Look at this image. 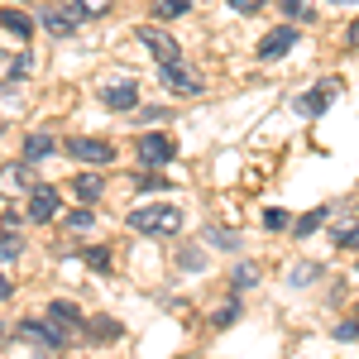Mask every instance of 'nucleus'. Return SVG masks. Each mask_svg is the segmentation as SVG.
Here are the masks:
<instances>
[{
    "mask_svg": "<svg viewBox=\"0 0 359 359\" xmlns=\"http://www.w3.org/2000/svg\"><path fill=\"white\" fill-rule=\"evenodd\" d=\"M82 331H86V340H96V345H111V340H120V335H125V326H120L115 316H91Z\"/></svg>",
    "mask_w": 359,
    "mask_h": 359,
    "instance_id": "nucleus-11",
    "label": "nucleus"
},
{
    "mask_svg": "<svg viewBox=\"0 0 359 359\" xmlns=\"http://www.w3.org/2000/svg\"><path fill=\"white\" fill-rule=\"evenodd\" d=\"M206 245H221V249H235V235H230V230H216V225H211V230H206Z\"/></svg>",
    "mask_w": 359,
    "mask_h": 359,
    "instance_id": "nucleus-26",
    "label": "nucleus"
},
{
    "mask_svg": "<svg viewBox=\"0 0 359 359\" xmlns=\"http://www.w3.org/2000/svg\"><path fill=\"white\" fill-rule=\"evenodd\" d=\"M101 187H106V182H101V172H77V177H72V192L82 196V201H96Z\"/></svg>",
    "mask_w": 359,
    "mask_h": 359,
    "instance_id": "nucleus-15",
    "label": "nucleus"
},
{
    "mask_svg": "<svg viewBox=\"0 0 359 359\" xmlns=\"http://www.w3.org/2000/svg\"><path fill=\"white\" fill-rule=\"evenodd\" d=\"M335 245L359 249V225H340V230H335Z\"/></svg>",
    "mask_w": 359,
    "mask_h": 359,
    "instance_id": "nucleus-24",
    "label": "nucleus"
},
{
    "mask_svg": "<svg viewBox=\"0 0 359 359\" xmlns=\"http://www.w3.org/2000/svg\"><path fill=\"white\" fill-rule=\"evenodd\" d=\"M0 25L10 29V34H20V39H29V34H34V20H29L25 10H15V5H10V10H0Z\"/></svg>",
    "mask_w": 359,
    "mask_h": 359,
    "instance_id": "nucleus-14",
    "label": "nucleus"
},
{
    "mask_svg": "<svg viewBox=\"0 0 359 359\" xmlns=\"http://www.w3.org/2000/svg\"><path fill=\"white\" fill-rule=\"evenodd\" d=\"M254 278H259V264H240V269H235V287H249Z\"/></svg>",
    "mask_w": 359,
    "mask_h": 359,
    "instance_id": "nucleus-28",
    "label": "nucleus"
},
{
    "mask_svg": "<svg viewBox=\"0 0 359 359\" xmlns=\"http://www.w3.org/2000/svg\"><path fill=\"white\" fill-rule=\"evenodd\" d=\"M283 15H306V0H283Z\"/></svg>",
    "mask_w": 359,
    "mask_h": 359,
    "instance_id": "nucleus-34",
    "label": "nucleus"
},
{
    "mask_svg": "<svg viewBox=\"0 0 359 359\" xmlns=\"http://www.w3.org/2000/svg\"><path fill=\"white\" fill-rule=\"evenodd\" d=\"M335 91H340V82H316L306 96H297V115H321L335 101Z\"/></svg>",
    "mask_w": 359,
    "mask_h": 359,
    "instance_id": "nucleus-7",
    "label": "nucleus"
},
{
    "mask_svg": "<svg viewBox=\"0 0 359 359\" xmlns=\"http://www.w3.org/2000/svg\"><path fill=\"white\" fill-rule=\"evenodd\" d=\"M235 311H240L235 302H230V306H221V311H216V326H230V321H235Z\"/></svg>",
    "mask_w": 359,
    "mask_h": 359,
    "instance_id": "nucleus-33",
    "label": "nucleus"
},
{
    "mask_svg": "<svg viewBox=\"0 0 359 359\" xmlns=\"http://www.w3.org/2000/svg\"><path fill=\"white\" fill-rule=\"evenodd\" d=\"M43 29H48L53 39H67V34H72V15H67V10H48V15H43Z\"/></svg>",
    "mask_w": 359,
    "mask_h": 359,
    "instance_id": "nucleus-17",
    "label": "nucleus"
},
{
    "mask_svg": "<svg viewBox=\"0 0 359 359\" xmlns=\"http://www.w3.org/2000/svg\"><path fill=\"white\" fill-rule=\"evenodd\" d=\"M10 292H15V283H10V278L0 273V302H5V297H10Z\"/></svg>",
    "mask_w": 359,
    "mask_h": 359,
    "instance_id": "nucleus-36",
    "label": "nucleus"
},
{
    "mask_svg": "<svg viewBox=\"0 0 359 359\" xmlns=\"http://www.w3.org/2000/svg\"><path fill=\"white\" fill-rule=\"evenodd\" d=\"M172 154H177V144H172L168 135H139V163H144V168L172 163Z\"/></svg>",
    "mask_w": 359,
    "mask_h": 359,
    "instance_id": "nucleus-5",
    "label": "nucleus"
},
{
    "mask_svg": "<svg viewBox=\"0 0 359 359\" xmlns=\"http://www.w3.org/2000/svg\"><path fill=\"white\" fill-rule=\"evenodd\" d=\"M163 86L172 91V96H201V82H196L182 62H177V67H163Z\"/></svg>",
    "mask_w": 359,
    "mask_h": 359,
    "instance_id": "nucleus-10",
    "label": "nucleus"
},
{
    "mask_svg": "<svg viewBox=\"0 0 359 359\" xmlns=\"http://www.w3.org/2000/svg\"><path fill=\"white\" fill-rule=\"evenodd\" d=\"M264 225H269V230H283V225H287V211H269Z\"/></svg>",
    "mask_w": 359,
    "mask_h": 359,
    "instance_id": "nucleus-32",
    "label": "nucleus"
},
{
    "mask_svg": "<svg viewBox=\"0 0 359 359\" xmlns=\"http://www.w3.org/2000/svg\"><path fill=\"white\" fill-rule=\"evenodd\" d=\"M82 259H86V269H96V273H111V249L91 245V249H82Z\"/></svg>",
    "mask_w": 359,
    "mask_h": 359,
    "instance_id": "nucleus-19",
    "label": "nucleus"
},
{
    "mask_svg": "<svg viewBox=\"0 0 359 359\" xmlns=\"http://www.w3.org/2000/svg\"><path fill=\"white\" fill-rule=\"evenodd\" d=\"M91 221H96V216H91V211H72V216H67V230H91Z\"/></svg>",
    "mask_w": 359,
    "mask_h": 359,
    "instance_id": "nucleus-27",
    "label": "nucleus"
},
{
    "mask_svg": "<svg viewBox=\"0 0 359 359\" xmlns=\"http://www.w3.org/2000/svg\"><path fill=\"white\" fill-rule=\"evenodd\" d=\"M225 5H230V10H240V15H259L269 0H225Z\"/></svg>",
    "mask_w": 359,
    "mask_h": 359,
    "instance_id": "nucleus-29",
    "label": "nucleus"
},
{
    "mask_svg": "<svg viewBox=\"0 0 359 359\" xmlns=\"http://www.w3.org/2000/svg\"><path fill=\"white\" fill-rule=\"evenodd\" d=\"M20 249H25L20 230H0V259H20Z\"/></svg>",
    "mask_w": 359,
    "mask_h": 359,
    "instance_id": "nucleus-22",
    "label": "nucleus"
},
{
    "mask_svg": "<svg viewBox=\"0 0 359 359\" xmlns=\"http://www.w3.org/2000/svg\"><path fill=\"white\" fill-rule=\"evenodd\" d=\"M135 39L144 43V53H154V62H158V67H177V62H182V48H177V43L168 39L163 29L139 25V29H135Z\"/></svg>",
    "mask_w": 359,
    "mask_h": 359,
    "instance_id": "nucleus-2",
    "label": "nucleus"
},
{
    "mask_svg": "<svg viewBox=\"0 0 359 359\" xmlns=\"http://www.w3.org/2000/svg\"><path fill=\"white\" fill-rule=\"evenodd\" d=\"M130 230H139V235H177L182 230V206H139V211H130Z\"/></svg>",
    "mask_w": 359,
    "mask_h": 359,
    "instance_id": "nucleus-1",
    "label": "nucleus"
},
{
    "mask_svg": "<svg viewBox=\"0 0 359 359\" xmlns=\"http://www.w3.org/2000/svg\"><path fill=\"white\" fill-rule=\"evenodd\" d=\"M192 10V0H154V15L158 20H182Z\"/></svg>",
    "mask_w": 359,
    "mask_h": 359,
    "instance_id": "nucleus-18",
    "label": "nucleus"
},
{
    "mask_svg": "<svg viewBox=\"0 0 359 359\" xmlns=\"http://www.w3.org/2000/svg\"><path fill=\"white\" fill-rule=\"evenodd\" d=\"M331 211H335V206H316V211H306L302 221H297V235H311L321 221H331Z\"/></svg>",
    "mask_w": 359,
    "mask_h": 359,
    "instance_id": "nucleus-20",
    "label": "nucleus"
},
{
    "mask_svg": "<svg viewBox=\"0 0 359 359\" xmlns=\"http://www.w3.org/2000/svg\"><path fill=\"white\" fill-rule=\"evenodd\" d=\"M101 106H106V111H135V106H139V91L130 82L106 86V91H101Z\"/></svg>",
    "mask_w": 359,
    "mask_h": 359,
    "instance_id": "nucleus-12",
    "label": "nucleus"
},
{
    "mask_svg": "<svg viewBox=\"0 0 359 359\" xmlns=\"http://www.w3.org/2000/svg\"><path fill=\"white\" fill-rule=\"evenodd\" d=\"M67 154L77 158V163H91V168H111L115 163V144H106V139H67Z\"/></svg>",
    "mask_w": 359,
    "mask_h": 359,
    "instance_id": "nucleus-3",
    "label": "nucleus"
},
{
    "mask_svg": "<svg viewBox=\"0 0 359 359\" xmlns=\"http://www.w3.org/2000/svg\"><path fill=\"white\" fill-rule=\"evenodd\" d=\"M29 67H34V57H29V53H20L15 62H10V77H29Z\"/></svg>",
    "mask_w": 359,
    "mask_h": 359,
    "instance_id": "nucleus-30",
    "label": "nucleus"
},
{
    "mask_svg": "<svg viewBox=\"0 0 359 359\" xmlns=\"http://www.w3.org/2000/svg\"><path fill=\"white\" fill-rule=\"evenodd\" d=\"M48 321H53L62 335H77V331L86 326V321H82V306H77V302H62V297L48 306Z\"/></svg>",
    "mask_w": 359,
    "mask_h": 359,
    "instance_id": "nucleus-9",
    "label": "nucleus"
},
{
    "mask_svg": "<svg viewBox=\"0 0 359 359\" xmlns=\"http://www.w3.org/2000/svg\"><path fill=\"white\" fill-rule=\"evenodd\" d=\"M0 192H10V196H29V168L25 163H5L0 168Z\"/></svg>",
    "mask_w": 359,
    "mask_h": 359,
    "instance_id": "nucleus-13",
    "label": "nucleus"
},
{
    "mask_svg": "<svg viewBox=\"0 0 359 359\" xmlns=\"http://www.w3.org/2000/svg\"><path fill=\"white\" fill-rule=\"evenodd\" d=\"M331 5H359V0H331Z\"/></svg>",
    "mask_w": 359,
    "mask_h": 359,
    "instance_id": "nucleus-37",
    "label": "nucleus"
},
{
    "mask_svg": "<svg viewBox=\"0 0 359 359\" xmlns=\"http://www.w3.org/2000/svg\"><path fill=\"white\" fill-rule=\"evenodd\" d=\"M53 216H57V192L53 187H29V221L43 225V221H53Z\"/></svg>",
    "mask_w": 359,
    "mask_h": 359,
    "instance_id": "nucleus-8",
    "label": "nucleus"
},
{
    "mask_svg": "<svg viewBox=\"0 0 359 359\" xmlns=\"http://www.w3.org/2000/svg\"><path fill=\"white\" fill-rule=\"evenodd\" d=\"M135 187L139 192H163V187H172L163 172H135Z\"/></svg>",
    "mask_w": 359,
    "mask_h": 359,
    "instance_id": "nucleus-21",
    "label": "nucleus"
},
{
    "mask_svg": "<svg viewBox=\"0 0 359 359\" xmlns=\"http://www.w3.org/2000/svg\"><path fill=\"white\" fill-rule=\"evenodd\" d=\"M15 335H20V340H29V345H39L43 355H57V345L67 340V335L57 331L53 321H29V316L20 321V331H15Z\"/></svg>",
    "mask_w": 359,
    "mask_h": 359,
    "instance_id": "nucleus-4",
    "label": "nucleus"
},
{
    "mask_svg": "<svg viewBox=\"0 0 359 359\" xmlns=\"http://www.w3.org/2000/svg\"><path fill=\"white\" fill-rule=\"evenodd\" d=\"M292 48H297V29H273V34H269V39H259V62H278V57L283 53H292Z\"/></svg>",
    "mask_w": 359,
    "mask_h": 359,
    "instance_id": "nucleus-6",
    "label": "nucleus"
},
{
    "mask_svg": "<svg viewBox=\"0 0 359 359\" xmlns=\"http://www.w3.org/2000/svg\"><path fill=\"white\" fill-rule=\"evenodd\" d=\"M77 5V15H106L111 10V0H72Z\"/></svg>",
    "mask_w": 359,
    "mask_h": 359,
    "instance_id": "nucleus-25",
    "label": "nucleus"
},
{
    "mask_svg": "<svg viewBox=\"0 0 359 359\" xmlns=\"http://www.w3.org/2000/svg\"><path fill=\"white\" fill-rule=\"evenodd\" d=\"M201 264H206V254H201V249H177V269H201Z\"/></svg>",
    "mask_w": 359,
    "mask_h": 359,
    "instance_id": "nucleus-23",
    "label": "nucleus"
},
{
    "mask_svg": "<svg viewBox=\"0 0 359 359\" xmlns=\"http://www.w3.org/2000/svg\"><path fill=\"white\" fill-rule=\"evenodd\" d=\"M345 48H359V20L350 29H345Z\"/></svg>",
    "mask_w": 359,
    "mask_h": 359,
    "instance_id": "nucleus-35",
    "label": "nucleus"
},
{
    "mask_svg": "<svg viewBox=\"0 0 359 359\" xmlns=\"http://www.w3.org/2000/svg\"><path fill=\"white\" fill-rule=\"evenodd\" d=\"M48 154H53V135H29L25 139V163H39Z\"/></svg>",
    "mask_w": 359,
    "mask_h": 359,
    "instance_id": "nucleus-16",
    "label": "nucleus"
},
{
    "mask_svg": "<svg viewBox=\"0 0 359 359\" xmlns=\"http://www.w3.org/2000/svg\"><path fill=\"white\" fill-rule=\"evenodd\" d=\"M335 340H359V321H345V326H335Z\"/></svg>",
    "mask_w": 359,
    "mask_h": 359,
    "instance_id": "nucleus-31",
    "label": "nucleus"
}]
</instances>
